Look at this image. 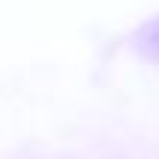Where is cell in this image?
Instances as JSON below:
<instances>
[{
    "mask_svg": "<svg viewBox=\"0 0 159 159\" xmlns=\"http://www.w3.org/2000/svg\"><path fill=\"white\" fill-rule=\"evenodd\" d=\"M130 47H133L142 59L159 65V18L142 24V27L130 35Z\"/></svg>",
    "mask_w": 159,
    "mask_h": 159,
    "instance_id": "cell-1",
    "label": "cell"
}]
</instances>
